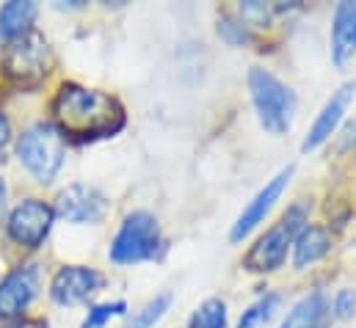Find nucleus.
<instances>
[{"label":"nucleus","mask_w":356,"mask_h":328,"mask_svg":"<svg viewBox=\"0 0 356 328\" xmlns=\"http://www.w3.org/2000/svg\"><path fill=\"white\" fill-rule=\"evenodd\" d=\"M53 119L61 136L75 141H97L124 127V108L113 94L64 83L53 99Z\"/></svg>","instance_id":"obj_1"},{"label":"nucleus","mask_w":356,"mask_h":328,"mask_svg":"<svg viewBox=\"0 0 356 328\" xmlns=\"http://www.w3.org/2000/svg\"><path fill=\"white\" fill-rule=\"evenodd\" d=\"M3 78L17 88H36L53 69V50L44 33L31 28L28 33L11 39L3 50Z\"/></svg>","instance_id":"obj_2"},{"label":"nucleus","mask_w":356,"mask_h":328,"mask_svg":"<svg viewBox=\"0 0 356 328\" xmlns=\"http://www.w3.org/2000/svg\"><path fill=\"white\" fill-rule=\"evenodd\" d=\"M17 158L22 168L42 185L53 182L67 158V141L50 122L31 124L17 141Z\"/></svg>","instance_id":"obj_3"},{"label":"nucleus","mask_w":356,"mask_h":328,"mask_svg":"<svg viewBox=\"0 0 356 328\" xmlns=\"http://www.w3.org/2000/svg\"><path fill=\"white\" fill-rule=\"evenodd\" d=\"M249 91L254 110L260 116V124L270 136H284L293 124L296 116V94L290 85L273 78L266 69H252L249 72Z\"/></svg>","instance_id":"obj_4"},{"label":"nucleus","mask_w":356,"mask_h":328,"mask_svg":"<svg viewBox=\"0 0 356 328\" xmlns=\"http://www.w3.org/2000/svg\"><path fill=\"white\" fill-rule=\"evenodd\" d=\"M161 248H163V238H161L158 218L152 213L136 210L122 221L108 256L113 265H136V262L155 259Z\"/></svg>","instance_id":"obj_5"},{"label":"nucleus","mask_w":356,"mask_h":328,"mask_svg":"<svg viewBox=\"0 0 356 328\" xmlns=\"http://www.w3.org/2000/svg\"><path fill=\"white\" fill-rule=\"evenodd\" d=\"M304 210L301 207H290L276 227H270L266 235L252 246V251L246 254V270L252 273H270L276 268H282L287 248L296 243L298 232L304 229Z\"/></svg>","instance_id":"obj_6"},{"label":"nucleus","mask_w":356,"mask_h":328,"mask_svg":"<svg viewBox=\"0 0 356 328\" xmlns=\"http://www.w3.org/2000/svg\"><path fill=\"white\" fill-rule=\"evenodd\" d=\"M53 221H56V213L50 204L39 202V199H25L11 210L6 227H8V238L14 243L25 248H39L47 240Z\"/></svg>","instance_id":"obj_7"},{"label":"nucleus","mask_w":356,"mask_h":328,"mask_svg":"<svg viewBox=\"0 0 356 328\" xmlns=\"http://www.w3.org/2000/svg\"><path fill=\"white\" fill-rule=\"evenodd\" d=\"M105 276L86 265H64L50 281V298L61 306H75L89 301L97 290H102Z\"/></svg>","instance_id":"obj_8"},{"label":"nucleus","mask_w":356,"mask_h":328,"mask_svg":"<svg viewBox=\"0 0 356 328\" xmlns=\"http://www.w3.org/2000/svg\"><path fill=\"white\" fill-rule=\"evenodd\" d=\"M39 293V268L22 265L0 279V320L19 318Z\"/></svg>","instance_id":"obj_9"},{"label":"nucleus","mask_w":356,"mask_h":328,"mask_svg":"<svg viewBox=\"0 0 356 328\" xmlns=\"http://www.w3.org/2000/svg\"><path fill=\"white\" fill-rule=\"evenodd\" d=\"M108 210L105 196L91 185H70L56 196L53 213L70 224H97Z\"/></svg>","instance_id":"obj_10"},{"label":"nucleus","mask_w":356,"mask_h":328,"mask_svg":"<svg viewBox=\"0 0 356 328\" xmlns=\"http://www.w3.org/2000/svg\"><path fill=\"white\" fill-rule=\"evenodd\" d=\"M354 94H356V83H346L343 88H337L332 94V99L321 108L318 119L312 122V127H309V133H307V138L301 144V152H312V149H318L321 144H326L334 136V130L340 127V122H343V116H346Z\"/></svg>","instance_id":"obj_11"},{"label":"nucleus","mask_w":356,"mask_h":328,"mask_svg":"<svg viewBox=\"0 0 356 328\" xmlns=\"http://www.w3.org/2000/svg\"><path fill=\"white\" fill-rule=\"evenodd\" d=\"M290 177H293V165H287V168H282L270 182H266V188L246 204V210L241 213V218L235 221V227H232V232H229V240L232 243H241L263 218L268 215V210L273 207V202L282 196V190L287 188V182H290Z\"/></svg>","instance_id":"obj_12"},{"label":"nucleus","mask_w":356,"mask_h":328,"mask_svg":"<svg viewBox=\"0 0 356 328\" xmlns=\"http://www.w3.org/2000/svg\"><path fill=\"white\" fill-rule=\"evenodd\" d=\"M356 53V3H340L332 25V61L346 67Z\"/></svg>","instance_id":"obj_13"},{"label":"nucleus","mask_w":356,"mask_h":328,"mask_svg":"<svg viewBox=\"0 0 356 328\" xmlns=\"http://www.w3.org/2000/svg\"><path fill=\"white\" fill-rule=\"evenodd\" d=\"M332 248V235L321 227H304L293 243V262L296 268H307L312 262H318L321 256H326Z\"/></svg>","instance_id":"obj_14"},{"label":"nucleus","mask_w":356,"mask_h":328,"mask_svg":"<svg viewBox=\"0 0 356 328\" xmlns=\"http://www.w3.org/2000/svg\"><path fill=\"white\" fill-rule=\"evenodd\" d=\"M36 11H39L36 3H19V0L6 3V6L0 8V39L8 44L11 39L28 33V31L33 28Z\"/></svg>","instance_id":"obj_15"},{"label":"nucleus","mask_w":356,"mask_h":328,"mask_svg":"<svg viewBox=\"0 0 356 328\" xmlns=\"http://www.w3.org/2000/svg\"><path fill=\"white\" fill-rule=\"evenodd\" d=\"M326 312H329L326 298H323L321 293H312V295L301 298V301L290 309V315L284 318L282 328H321L323 320H326Z\"/></svg>","instance_id":"obj_16"},{"label":"nucleus","mask_w":356,"mask_h":328,"mask_svg":"<svg viewBox=\"0 0 356 328\" xmlns=\"http://www.w3.org/2000/svg\"><path fill=\"white\" fill-rule=\"evenodd\" d=\"M191 328H227V304H224L221 298L204 301V304L193 312Z\"/></svg>","instance_id":"obj_17"},{"label":"nucleus","mask_w":356,"mask_h":328,"mask_svg":"<svg viewBox=\"0 0 356 328\" xmlns=\"http://www.w3.org/2000/svg\"><path fill=\"white\" fill-rule=\"evenodd\" d=\"M169 306H172V295H169V293L152 298L141 312H136V318L127 323V328H152L166 312H169Z\"/></svg>","instance_id":"obj_18"},{"label":"nucleus","mask_w":356,"mask_h":328,"mask_svg":"<svg viewBox=\"0 0 356 328\" xmlns=\"http://www.w3.org/2000/svg\"><path fill=\"white\" fill-rule=\"evenodd\" d=\"M276 306H279V295H266V298H260L257 304H252V306L241 315L238 328H260L263 323L270 320V315H273Z\"/></svg>","instance_id":"obj_19"},{"label":"nucleus","mask_w":356,"mask_h":328,"mask_svg":"<svg viewBox=\"0 0 356 328\" xmlns=\"http://www.w3.org/2000/svg\"><path fill=\"white\" fill-rule=\"evenodd\" d=\"M127 312V304L124 301H108V304H97V306H91L89 318H86V323L83 328H99L105 326L111 318H119V315H124Z\"/></svg>","instance_id":"obj_20"},{"label":"nucleus","mask_w":356,"mask_h":328,"mask_svg":"<svg viewBox=\"0 0 356 328\" xmlns=\"http://www.w3.org/2000/svg\"><path fill=\"white\" fill-rule=\"evenodd\" d=\"M334 315L340 320H351L356 315V293L354 290H340L334 298Z\"/></svg>","instance_id":"obj_21"},{"label":"nucleus","mask_w":356,"mask_h":328,"mask_svg":"<svg viewBox=\"0 0 356 328\" xmlns=\"http://www.w3.org/2000/svg\"><path fill=\"white\" fill-rule=\"evenodd\" d=\"M8 144H11V122H8V116L0 110V161H3L6 149H8Z\"/></svg>","instance_id":"obj_22"},{"label":"nucleus","mask_w":356,"mask_h":328,"mask_svg":"<svg viewBox=\"0 0 356 328\" xmlns=\"http://www.w3.org/2000/svg\"><path fill=\"white\" fill-rule=\"evenodd\" d=\"M0 328H47L42 320H31V318H14V320H6Z\"/></svg>","instance_id":"obj_23"},{"label":"nucleus","mask_w":356,"mask_h":328,"mask_svg":"<svg viewBox=\"0 0 356 328\" xmlns=\"http://www.w3.org/2000/svg\"><path fill=\"white\" fill-rule=\"evenodd\" d=\"M3 202H6V182L0 179V210H3Z\"/></svg>","instance_id":"obj_24"}]
</instances>
